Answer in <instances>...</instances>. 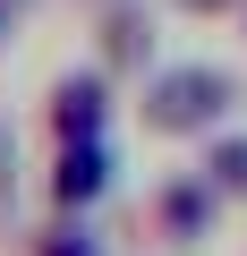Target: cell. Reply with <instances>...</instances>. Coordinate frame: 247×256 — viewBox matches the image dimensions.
Masks as SVG:
<instances>
[{"label":"cell","instance_id":"1","mask_svg":"<svg viewBox=\"0 0 247 256\" xmlns=\"http://www.w3.org/2000/svg\"><path fill=\"white\" fill-rule=\"evenodd\" d=\"M230 102H239L230 68L188 60V68H162V77L145 86V128H154V137H205V128L230 120Z\"/></svg>","mask_w":247,"mask_h":256},{"label":"cell","instance_id":"4","mask_svg":"<svg viewBox=\"0 0 247 256\" xmlns=\"http://www.w3.org/2000/svg\"><path fill=\"white\" fill-rule=\"evenodd\" d=\"M213 214H222V188L196 171V180H171L162 196H154V222H162V239H179V248H196V239H213Z\"/></svg>","mask_w":247,"mask_h":256},{"label":"cell","instance_id":"2","mask_svg":"<svg viewBox=\"0 0 247 256\" xmlns=\"http://www.w3.org/2000/svg\"><path fill=\"white\" fill-rule=\"evenodd\" d=\"M102 128H111V86H102V68L60 77V86H51V137L77 146V137H102Z\"/></svg>","mask_w":247,"mask_h":256},{"label":"cell","instance_id":"6","mask_svg":"<svg viewBox=\"0 0 247 256\" xmlns=\"http://www.w3.org/2000/svg\"><path fill=\"white\" fill-rule=\"evenodd\" d=\"M34 256H102V239H94L85 222H51V230L34 239Z\"/></svg>","mask_w":247,"mask_h":256},{"label":"cell","instance_id":"7","mask_svg":"<svg viewBox=\"0 0 247 256\" xmlns=\"http://www.w3.org/2000/svg\"><path fill=\"white\" fill-rule=\"evenodd\" d=\"M188 9H230V0H188Z\"/></svg>","mask_w":247,"mask_h":256},{"label":"cell","instance_id":"5","mask_svg":"<svg viewBox=\"0 0 247 256\" xmlns=\"http://www.w3.org/2000/svg\"><path fill=\"white\" fill-rule=\"evenodd\" d=\"M205 180L222 196H247V137H213L205 146Z\"/></svg>","mask_w":247,"mask_h":256},{"label":"cell","instance_id":"3","mask_svg":"<svg viewBox=\"0 0 247 256\" xmlns=\"http://www.w3.org/2000/svg\"><path fill=\"white\" fill-rule=\"evenodd\" d=\"M94 196H111V146H102V137H77V146H60V162H51V205H60V214H85Z\"/></svg>","mask_w":247,"mask_h":256}]
</instances>
